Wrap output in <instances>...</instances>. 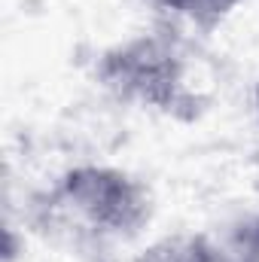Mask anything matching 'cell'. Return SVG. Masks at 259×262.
<instances>
[{
    "label": "cell",
    "mask_w": 259,
    "mask_h": 262,
    "mask_svg": "<svg viewBox=\"0 0 259 262\" xmlns=\"http://www.w3.org/2000/svg\"><path fill=\"white\" fill-rule=\"evenodd\" d=\"M156 198L149 186L125 168L70 165L46 189L28 198V226L73 250L107 253L113 244H128L153 223Z\"/></svg>",
    "instance_id": "6da1fadb"
},
{
    "label": "cell",
    "mask_w": 259,
    "mask_h": 262,
    "mask_svg": "<svg viewBox=\"0 0 259 262\" xmlns=\"http://www.w3.org/2000/svg\"><path fill=\"white\" fill-rule=\"evenodd\" d=\"M95 82L125 107L177 122H198L210 107V95L195 82L189 43L174 25H159L107 46L95 58Z\"/></svg>",
    "instance_id": "7a4b0ae2"
},
{
    "label": "cell",
    "mask_w": 259,
    "mask_h": 262,
    "mask_svg": "<svg viewBox=\"0 0 259 262\" xmlns=\"http://www.w3.org/2000/svg\"><path fill=\"white\" fill-rule=\"evenodd\" d=\"M198 235L204 262H259V210L235 213Z\"/></svg>",
    "instance_id": "3957f363"
},
{
    "label": "cell",
    "mask_w": 259,
    "mask_h": 262,
    "mask_svg": "<svg viewBox=\"0 0 259 262\" xmlns=\"http://www.w3.org/2000/svg\"><path fill=\"white\" fill-rule=\"evenodd\" d=\"M146 3L162 15H168L171 21H186L201 34H213L247 0H146Z\"/></svg>",
    "instance_id": "277c9868"
},
{
    "label": "cell",
    "mask_w": 259,
    "mask_h": 262,
    "mask_svg": "<svg viewBox=\"0 0 259 262\" xmlns=\"http://www.w3.org/2000/svg\"><path fill=\"white\" fill-rule=\"evenodd\" d=\"M134 262H204V247L198 232H174L146 244Z\"/></svg>",
    "instance_id": "5b68a950"
},
{
    "label": "cell",
    "mask_w": 259,
    "mask_h": 262,
    "mask_svg": "<svg viewBox=\"0 0 259 262\" xmlns=\"http://www.w3.org/2000/svg\"><path fill=\"white\" fill-rule=\"evenodd\" d=\"M253 116H256V128H259V79L253 85Z\"/></svg>",
    "instance_id": "8992f818"
},
{
    "label": "cell",
    "mask_w": 259,
    "mask_h": 262,
    "mask_svg": "<svg viewBox=\"0 0 259 262\" xmlns=\"http://www.w3.org/2000/svg\"><path fill=\"white\" fill-rule=\"evenodd\" d=\"M256 177H259V149H256ZM259 183V180H256Z\"/></svg>",
    "instance_id": "52a82bcc"
}]
</instances>
